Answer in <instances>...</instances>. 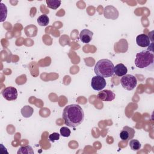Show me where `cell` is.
<instances>
[{"mask_svg":"<svg viewBox=\"0 0 154 154\" xmlns=\"http://www.w3.org/2000/svg\"><path fill=\"white\" fill-rule=\"evenodd\" d=\"M62 117L66 125L70 128H76L82 123L84 112L80 105L71 104L64 108Z\"/></svg>","mask_w":154,"mask_h":154,"instance_id":"6da1fadb","label":"cell"},{"mask_svg":"<svg viewBox=\"0 0 154 154\" xmlns=\"http://www.w3.org/2000/svg\"><path fill=\"white\" fill-rule=\"evenodd\" d=\"M114 66L108 59H101L94 66V71L96 75L103 78L111 77L114 74Z\"/></svg>","mask_w":154,"mask_h":154,"instance_id":"7a4b0ae2","label":"cell"},{"mask_svg":"<svg viewBox=\"0 0 154 154\" xmlns=\"http://www.w3.org/2000/svg\"><path fill=\"white\" fill-rule=\"evenodd\" d=\"M153 54L149 51H143L136 54L134 61L135 66L140 69H144L153 64Z\"/></svg>","mask_w":154,"mask_h":154,"instance_id":"3957f363","label":"cell"},{"mask_svg":"<svg viewBox=\"0 0 154 154\" xmlns=\"http://www.w3.org/2000/svg\"><path fill=\"white\" fill-rule=\"evenodd\" d=\"M120 84L123 88L131 91L135 88L137 84V78L130 74H126L123 76L120 79Z\"/></svg>","mask_w":154,"mask_h":154,"instance_id":"277c9868","label":"cell"},{"mask_svg":"<svg viewBox=\"0 0 154 154\" xmlns=\"http://www.w3.org/2000/svg\"><path fill=\"white\" fill-rule=\"evenodd\" d=\"M106 81L103 77L96 75L91 79V86L94 90L100 91L106 87Z\"/></svg>","mask_w":154,"mask_h":154,"instance_id":"5b68a950","label":"cell"},{"mask_svg":"<svg viewBox=\"0 0 154 154\" xmlns=\"http://www.w3.org/2000/svg\"><path fill=\"white\" fill-rule=\"evenodd\" d=\"M2 94L4 98L8 101L16 100L18 96L17 89L11 86L5 88L2 91Z\"/></svg>","mask_w":154,"mask_h":154,"instance_id":"8992f818","label":"cell"},{"mask_svg":"<svg viewBox=\"0 0 154 154\" xmlns=\"http://www.w3.org/2000/svg\"><path fill=\"white\" fill-rule=\"evenodd\" d=\"M135 133V130L132 128L125 126L120 133V138L123 141H127L134 138Z\"/></svg>","mask_w":154,"mask_h":154,"instance_id":"52a82bcc","label":"cell"},{"mask_svg":"<svg viewBox=\"0 0 154 154\" xmlns=\"http://www.w3.org/2000/svg\"><path fill=\"white\" fill-rule=\"evenodd\" d=\"M116 97L114 93L109 90H100L97 94V99L101 101L111 102Z\"/></svg>","mask_w":154,"mask_h":154,"instance_id":"ba28073f","label":"cell"},{"mask_svg":"<svg viewBox=\"0 0 154 154\" xmlns=\"http://www.w3.org/2000/svg\"><path fill=\"white\" fill-rule=\"evenodd\" d=\"M119 14L118 10L112 5H108L104 8L103 15L106 19L115 20L117 19Z\"/></svg>","mask_w":154,"mask_h":154,"instance_id":"9c48e42d","label":"cell"},{"mask_svg":"<svg viewBox=\"0 0 154 154\" xmlns=\"http://www.w3.org/2000/svg\"><path fill=\"white\" fill-rule=\"evenodd\" d=\"M136 43L138 46L145 48L150 45V40L147 35L145 34H141L137 35L136 38Z\"/></svg>","mask_w":154,"mask_h":154,"instance_id":"30bf717a","label":"cell"},{"mask_svg":"<svg viewBox=\"0 0 154 154\" xmlns=\"http://www.w3.org/2000/svg\"><path fill=\"white\" fill-rule=\"evenodd\" d=\"M93 32L88 29H82L79 34V38L84 43H88L91 40Z\"/></svg>","mask_w":154,"mask_h":154,"instance_id":"8fae6325","label":"cell"},{"mask_svg":"<svg viewBox=\"0 0 154 154\" xmlns=\"http://www.w3.org/2000/svg\"><path fill=\"white\" fill-rule=\"evenodd\" d=\"M128 72L127 67L122 63H120L114 66V73L119 77L123 76L126 74Z\"/></svg>","mask_w":154,"mask_h":154,"instance_id":"7c38bea8","label":"cell"},{"mask_svg":"<svg viewBox=\"0 0 154 154\" xmlns=\"http://www.w3.org/2000/svg\"><path fill=\"white\" fill-rule=\"evenodd\" d=\"M20 111L23 117L25 118H28L32 115L34 109L31 106L29 105H25L21 109Z\"/></svg>","mask_w":154,"mask_h":154,"instance_id":"4fadbf2b","label":"cell"},{"mask_svg":"<svg viewBox=\"0 0 154 154\" xmlns=\"http://www.w3.org/2000/svg\"><path fill=\"white\" fill-rule=\"evenodd\" d=\"M46 3L48 8L53 10H56L61 5V1L59 0H46Z\"/></svg>","mask_w":154,"mask_h":154,"instance_id":"5bb4252c","label":"cell"},{"mask_svg":"<svg viewBox=\"0 0 154 154\" xmlns=\"http://www.w3.org/2000/svg\"><path fill=\"white\" fill-rule=\"evenodd\" d=\"M37 21L40 26H46L49 22V19L46 14H42L37 18Z\"/></svg>","mask_w":154,"mask_h":154,"instance_id":"9a60e30c","label":"cell"},{"mask_svg":"<svg viewBox=\"0 0 154 154\" xmlns=\"http://www.w3.org/2000/svg\"><path fill=\"white\" fill-rule=\"evenodd\" d=\"M129 146L132 150L137 151L140 149L141 145L140 141L137 140H131L129 141Z\"/></svg>","mask_w":154,"mask_h":154,"instance_id":"2e32d148","label":"cell"},{"mask_svg":"<svg viewBox=\"0 0 154 154\" xmlns=\"http://www.w3.org/2000/svg\"><path fill=\"white\" fill-rule=\"evenodd\" d=\"M17 153H22V154H33L34 150H32V148L30 146H22L19 148V150L17 151Z\"/></svg>","mask_w":154,"mask_h":154,"instance_id":"e0dca14e","label":"cell"},{"mask_svg":"<svg viewBox=\"0 0 154 154\" xmlns=\"http://www.w3.org/2000/svg\"><path fill=\"white\" fill-rule=\"evenodd\" d=\"M1 22H3L5 20L7 16V7L2 3H1Z\"/></svg>","mask_w":154,"mask_h":154,"instance_id":"ac0fdd59","label":"cell"},{"mask_svg":"<svg viewBox=\"0 0 154 154\" xmlns=\"http://www.w3.org/2000/svg\"><path fill=\"white\" fill-rule=\"evenodd\" d=\"M60 132V134L64 137H69L71 133L70 130L67 127H65V126L61 128Z\"/></svg>","mask_w":154,"mask_h":154,"instance_id":"d6986e66","label":"cell"},{"mask_svg":"<svg viewBox=\"0 0 154 154\" xmlns=\"http://www.w3.org/2000/svg\"><path fill=\"white\" fill-rule=\"evenodd\" d=\"M60 135L57 133V132H53L52 134H50L49 136V140L52 141V142H54L55 141L58 140L60 138Z\"/></svg>","mask_w":154,"mask_h":154,"instance_id":"ffe728a7","label":"cell"}]
</instances>
